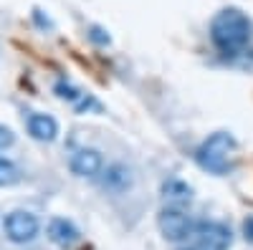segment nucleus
I'll return each mask as SVG.
<instances>
[{
	"mask_svg": "<svg viewBox=\"0 0 253 250\" xmlns=\"http://www.w3.org/2000/svg\"><path fill=\"white\" fill-rule=\"evenodd\" d=\"M253 36V23L238 8H223L210 20V40L223 56L241 53Z\"/></svg>",
	"mask_w": 253,
	"mask_h": 250,
	"instance_id": "f257e3e1",
	"label": "nucleus"
},
{
	"mask_svg": "<svg viewBox=\"0 0 253 250\" xmlns=\"http://www.w3.org/2000/svg\"><path fill=\"white\" fill-rule=\"evenodd\" d=\"M236 149H238V142L233 134L215 132L198 147L195 159L210 175H228L236 167Z\"/></svg>",
	"mask_w": 253,
	"mask_h": 250,
	"instance_id": "f03ea898",
	"label": "nucleus"
},
{
	"mask_svg": "<svg viewBox=\"0 0 253 250\" xmlns=\"http://www.w3.org/2000/svg\"><path fill=\"white\" fill-rule=\"evenodd\" d=\"M157 227H160L162 238L170 240V243H182V240H187L190 235L195 233V222L182 210V205L162 207L160 215H157Z\"/></svg>",
	"mask_w": 253,
	"mask_h": 250,
	"instance_id": "7ed1b4c3",
	"label": "nucleus"
},
{
	"mask_svg": "<svg viewBox=\"0 0 253 250\" xmlns=\"http://www.w3.org/2000/svg\"><path fill=\"white\" fill-rule=\"evenodd\" d=\"M3 230L13 245H28L41 233V220L31 210H13L3 220Z\"/></svg>",
	"mask_w": 253,
	"mask_h": 250,
	"instance_id": "20e7f679",
	"label": "nucleus"
},
{
	"mask_svg": "<svg viewBox=\"0 0 253 250\" xmlns=\"http://www.w3.org/2000/svg\"><path fill=\"white\" fill-rule=\"evenodd\" d=\"M193 235H195L200 250H228L230 245H233V233H230V227L223 225V222H215V220L195 222Z\"/></svg>",
	"mask_w": 253,
	"mask_h": 250,
	"instance_id": "39448f33",
	"label": "nucleus"
},
{
	"mask_svg": "<svg viewBox=\"0 0 253 250\" xmlns=\"http://www.w3.org/2000/svg\"><path fill=\"white\" fill-rule=\"evenodd\" d=\"M69 170L76 175V177H96L101 170H104V157L99 149H91V147H81L71 154L69 159Z\"/></svg>",
	"mask_w": 253,
	"mask_h": 250,
	"instance_id": "423d86ee",
	"label": "nucleus"
},
{
	"mask_svg": "<svg viewBox=\"0 0 253 250\" xmlns=\"http://www.w3.org/2000/svg\"><path fill=\"white\" fill-rule=\"evenodd\" d=\"M46 235L53 245H58L61 250H69L74 248L79 240H81V233H79V227L66 220V217H51L48 225H46Z\"/></svg>",
	"mask_w": 253,
	"mask_h": 250,
	"instance_id": "0eeeda50",
	"label": "nucleus"
},
{
	"mask_svg": "<svg viewBox=\"0 0 253 250\" xmlns=\"http://www.w3.org/2000/svg\"><path fill=\"white\" fill-rule=\"evenodd\" d=\"M26 127H28V134L36 142H53L58 137V121L51 114H41V111L28 114Z\"/></svg>",
	"mask_w": 253,
	"mask_h": 250,
	"instance_id": "6e6552de",
	"label": "nucleus"
},
{
	"mask_svg": "<svg viewBox=\"0 0 253 250\" xmlns=\"http://www.w3.org/2000/svg\"><path fill=\"white\" fill-rule=\"evenodd\" d=\"M162 200L167 205H187L193 200V187H190L185 179H177V177H170L162 182Z\"/></svg>",
	"mask_w": 253,
	"mask_h": 250,
	"instance_id": "1a4fd4ad",
	"label": "nucleus"
},
{
	"mask_svg": "<svg viewBox=\"0 0 253 250\" xmlns=\"http://www.w3.org/2000/svg\"><path fill=\"white\" fill-rule=\"evenodd\" d=\"M132 184V172L129 167L124 164H112L107 175H104V187H112V190H126Z\"/></svg>",
	"mask_w": 253,
	"mask_h": 250,
	"instance_id": "9d476101",
	"label": "nucleus"
},
{
	"mask_svg": "<svg viewBox=\"0 0 253 250\" xmlns=\"http://www.w3.org/2000/svg\"><path fill=\"white\" fill-rule=\"evenodd\" d=\"M20 182V170L15 167V162L0 157V187H13Z\"/></svg>",
	"mask_w": 253,
	"mask_h": 250,
	"instance_id": "9b49d317",
	"label": "nucleus"
},
{
	"mask_svg": "<svg viewBox=\"0 0 253 250\" xmlns=\"http://www.w3.org/2000/svg\"><path fill=\"white\" fill-rule=\"evenodd\" d=\"M56 94H58V99H66V101H71V104H76V101L84 99V94L76 91L69 81H58V83H56Z\"/></svg>",
	"mask_w": 253,
	"mask_h": 250,
	"instance_id": "f8f14e48",
	"label": "nucleus"
},
{
	"mask_svg": "<svg viewBox=\"0 0 253 250\" xmlns=\"http://www.w3.org/2000/svg\"><path fill=\"white\" fill-rule=\"evenodd\" d=\"M13 144H15V134H13V129L5 127V124H0V152L8 149V147H13Z\"/></svg>",
	"mask_w": 253,
	"mask_h": 250,
	"instance_id": "ddd939ff",
	"label": "nucleus"
},
{
	"mask_svg": "<svg viewBox=\"0 0 253 250\" xmlns=\"http://www.w3.org/2000/svg\"><path fill=\"white\" fill-rule=\"evenodd\" d=\"M101 33H104L101 28H91V38L96 43H109V36H101Z\"/></svg>",
	"mask_w": 253,
	"mask_h": 250,
	"instance_id": "4468645a",
	"label": "nucleus"
},
{
	"mask_svg": "<svg viewBox=\"0 0 253 250\" xmlns=\"http://www.w3.org/2000/svg\"><path fill=\"white\" fill-rule=\"evenodd\" d=\"M243 227H246V235H251V238H253V217H248Z\"/></svg>",
	"mask_w": 253,
	"mask_h": 250,
	"instance_id": "2eb2a0df",
	"label": "nucleus"
},
{
	"mask_svg": "<svg viewBox=\"0 0 253 250\" xmlns=\"http://www.w3.org/2000/svg\"><path fill=\"white\" fill-rule=\"evenodd\" d=\"M180 250H200V248H198V245H195V248H180Z\"/></svg>",
	"mask_w": 253,
	"mask_h": 250,
	"instance_id": "dca6fc26",
	"label": "nucleus"
}]
</instances>
